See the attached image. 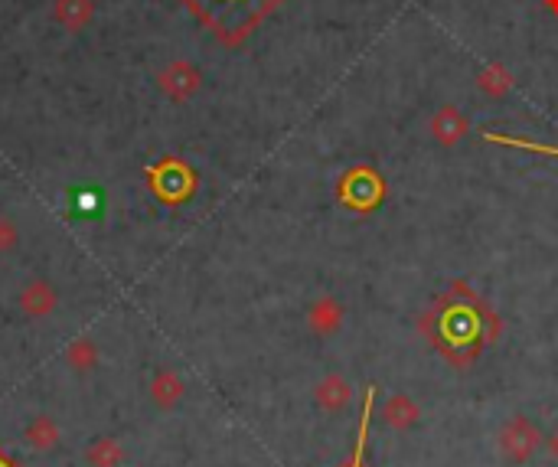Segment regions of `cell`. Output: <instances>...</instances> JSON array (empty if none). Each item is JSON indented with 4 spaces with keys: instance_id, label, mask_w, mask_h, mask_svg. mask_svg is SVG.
<instances>
[{
    "instance_id": "9",
    "label": "cell",
    "mask_w": 558,
    "mask_h": 467,
    "mask_svg": "<svg viewBox=\"0 0 558 467\" xmlns=\"http://www.w3.org/2000/svg\"><path fill=\"white\" fill-rule=\"evenodd\" d=\"M549 451H552V458L558 461V432H555V435L549 438Z\"/></svg>"
},
{
    "instance_id": "10",
    "label": "cell",
    "mask_w": 558,
    "mask_h": 467,
    "mask_svg": "<svg viewBox=\"0 0 558 467\" xmlns=\"http://www.w3.org/2000/svg\"><path fill=\"white\" fill-rule=\"evenodd\" d=\"M216 4H245V7H252L255 0H216Z\"/></svg>"
},
{
    "instance_id": "4",
    "label": "cell",
    "mask_w": 558,
    "mask_h": 467,
    "mask_svg": "<svg viewBox=\"0 0 558 467\" xmlns=\"http://www.w3.org/2000/svg\"><path fill=\"white\" fill-rule=\"evenodd\" d=\"M180 396H183V383H180V379H173V376H167V373L154 379L151 399L160 405V409H170L173 402H180Z\"/></svg>"
},
{
    "instance_id": "7",
    "label": "cell",
    "mask_w": 558,
    "mask_h": 467,
    "mask_svg": "<svg viewBox=\"0 0 558 467\" xmlns=\"http://www.w3.org/2000/svg\"><path fill=\"white\" fill-rule=\"evenodd\" d=\"M372 402H376V389L366 392V405H363V422H359V435H356V454H353V464L350 467H359L363 461V448H366V432H369V419H372Z\"/></svg>"
},
{
    "instance_id": "2",
    "label": "cell",
    "mask_w": 558,
    "mask_h": 467,
    "mask_svg": "<svg viewBox=\"0 0 558 467\" xmlns=\"http://www.w3.org/2000/svg\"><path fill=\"white\" fill-rule=\"evenodd\" d=\"M23 438H27L36 451H49L59 445V425L53 419H46V415H40V419H33L23 428Z\"/></svg>"
},
{
    "instance_id": "6",
    "label": "cell",
    "mask_w": 558,
    "mask_h": 467,
    "mask_svg": "<svg viewBox=\"0 0 558 467\" xmlns=\"http://www.w3.org/2000/svg\"><path fill=\"white\" fill-rule=\"evenodd\" d=\"M386 419H389L392 428H408V425H412L418 419L412 399H408V396H395L389 402V409H386Z\"/></svg>"
},
{
    "instance_id": "3",
    "label": "cell",
    "mask_w": 558,
    "mask_h": 467,
    "mask_svg": "<svg viewBox=\"0 0 558 467\" xmlns=\"http://www.w3.org/2000/svg\"><path fill=\"white\" fill-rule=\"evenodd\" d=\"M85 458H89L92 467H118L124 461V448L115 438H98L89 445V451H85Z\"/></svg>"
},
{
    "instance_id": "5",
    "label": "cell",
    "mask_w": 558,
    "mask_h": 467,
    "mask_svg": "<svg viewBox=\"0 0 558 467\" xmlns=\"http://www.w3.org/2000/svg\"><path fill=\"white\" fill-rule=\"evenodd\" d=\"M317 399H320L324 409H343L346 399H350V386H346L343 379L333 376V379H327V383L317 389Z\"/></svg>"
},
{
    "instance_id": "8",
    "label": "cell",
    "mask_w": 558,
    "mask_h": 467,
    "mask_svg": "<svg viewBox=\"0 0 558 467\" xmlns=\"http://www.w3.org/2000/svg\"><path fill=\"white\" fill-rule=\"evenodd\" d=\"M98 210H102V196H98L95 190L72 193V213L76 216H95Z\"/></svg>"
},
{
    "instance_id": "1",
    "label": "cell",
    "mask_w": 558,
    "mask_h": 467,
    "mask_svg": "<svg viewBox=\"0 0 558 467\" xmlns=\"http://www.w3.org/2000/svg\"><path fill=\"white\" fill-rule=\"evenodd\" d=\"M500 445H503V454L513 461H526L532 451L539 445V432L536 425H529L526 419H513L510 425L500 432Z\"/></svg>"
}]
</instances>
